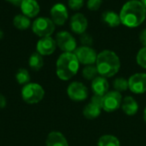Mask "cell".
<instances>
[{
    "mask_svg": "<svg viewBox=\"0 0 146 146\" xmlns=\"http://www.w3.org/2000/svg\"><path fill=\"white\" fill-rule=\"evenodd\" d=\"M120 18L121 23L126 27H139L145 20L146 8L139 0H130L122 6Z\"/></svg>",
    "mask_w": 146,
    "mask_h": 146,
    "instance_id": "1",
    "label": "cell"
},
{
    "mask_svg": "<svg viewBox=\"0 0 146 146\" xmlns=\"http://www.w3.org/2000/svg\"><path fill=\"white\" fill-rule=\"evenodd\" d=\"M96 67L100 76L110 77L115 76L120 70L121 61L117 54L110 50L102 51L98 54Z\"/></svg>",
    "mask_w": 146,
    "mask_h": 146,
    "instance_id": "2",
    "label": "cell"
},
{
    "mask_svg": "<svg viewBox=\"0 0 146 146\" xmlns=\"http://www.w3.org/2000/svg\"><path fill=\"white\" fill-rule=\"evenodd\" d=\"M80 63L74 52H63L56 61V75L64 81L71 79L79 70Z\"/></svg>",
    "mask_w": 146,
    "mask_h": 146,
    "instance_id": "3",
    "label": "cell"
},
{
    "mask_svg": "<svg viewBox=\"0 0 146 146\" xmlns=\"http://www.w3.org/2000/svg\"><path fill=\"white\" fill-rule=\"evenodd\" d=\"M44 96V90L38 83H27L21 90L22 99L28 104L39 102Z\"/></svg>",
    "mask_w": 146,
    "mask_h": 146,
    "instance_id": "4",
    "label": "cell"
},
{
    "mask_svg": "<svg viewBox=\"0 0 146 146\" xmlns=\"http://www.w3.org/2000/svg\"><path fill=\"white\" fill-rule=\"evenodd\" d=\"M32 29L35 34L41 38L49 37L55 31V23L51 19L41 16L34 20L32 24Z\"/></svg>",
    "mask_w": 146,
    "mask_h": 146,
    "instance_id": "5",
    "label": "cell"
},
{
    "mask_svg": "<svg viewBox=\"0 0 146 146\" xmlns=\"http://www.w3.org/2000/svg\"><path fill=\"white\" fill-rule=\"evenodd\" d=\"M56 46H58V47L64 52H73L76 50V40L74 36L67 31H61L57 33L56 36Z\"/></svg>",
    "mask_w": 146,
    "mask_h": 146,
    "instance_id": "6",
    "label": "cell"
},
{
    "mask_svg": "<svg viewBox=\"0 0 146 146\" xmlns=\"http://www.w3.org/2000/svg\"><path fill=\"white\" fill-rule=\"evenodd\" d=\"M74 53L75 54L79 63L86 65H92L93 64H96L98 54L96 51L91 46H82L76 48Z\"/></svg>",
    "mask_w": 146,
    "mask_h": 146,
    "instance_id": "7",
    "label": "cell"
},
{
    "mask_svg": "<svg viewBox=\"0 0 146 146\" xmlns=\"http://www.w3.org/2000/svg\"><path fill=\"white\" fill-rule=\"evenodd\" d=\"M121 102L122 98L120 92L115 90L109 91L105 96H104L103 109L108 113L114 112L121 106Z\"/></svg>",
    "mask_w": 146,
    "mask_h": 146,
    "instance_id": "8",
    "label": "cell"
},
{
    "mask_svg": "<svg viewBox=\"0 0 146 146\" xmlns=\"http://www.w3.org/2000/svg\"><path fill=\"white\" fill-rule=\"evenodd\" d=\"M68 95L69 98L75 102H81L87 98L88 89L87 88L80 82H74L68 87Z\"/></svg>",
    "mask_w": 146,
    "mask_h": 146,
    "instance_id": "9",
    "label": "cell"
},
{
    "mask_svg": "<svg viewBox=\"0 0 146 146\" xmlns=\"http://www.w3.org/2000/svg\"><path fill=\"white\" fill-rule=\"evenodd\" d=\"M129 89L134 94L146 92V73H136L128 79Z\"/></svg>",
    "mask_w": 146,
    "mask_h": 146,
    "instance_id": "10",
    "label": "cell"
},
{
    "mask_svg": "<svg viewBox=\"0 0 146 146\" xmlns=\"http://www.w3.org/2000/svg\"><path fill=\"white\" fill-rule=\"evenodd\" d=\"M50 16L55 25H63L68 18V12L63 3H57L50 9Z\"/></svg>",
    "mask_w": 146,
    "mask_h": 146,
    "instance_id": "11",
    "label": "cell"
},
{
    "mask_svg": "<svg viewBox=\"0 0 146 146\" xmlns=\"http://www.w3.org/2000/svg\"><path fill=\"white\" fill-rule=\"evenodd\" d=\"M88 26V22L86 17L81 13L74 14L70 20V28L71 30L78 34H82L86 32Z\"/></svg>",
    "mask_w": 146,
    "mask_h": 146,
    "instance_id": "12",
    "label": "cell"
},
{
    "mask_svg": "<svg viewBox=\"0 0 146 146\" xmlns=\"http://www.w3.org/2000/svg\"><path fill=\"white\" fill-rule=\"evenodd\" d=\"M56 48V40L49 37L41 38L37 43V51L40 55H50Z\"/></svg>",
    "mask_w": 146,
    "mask_h": 146,
    "instance_id": "13",
    "label": "cell"
},
{
    "mask_svg": "<svg viewBox=\"0 0 146 146\" xmlns=\"http://www.w3.org/2000/svg\"><path fill=\"white\" fill-rule=\"evenodd\" d=\"M20 7L22 14L28 18L37 16L40 10V7L37 0H22Z\"/></svg>",
    "mask_w": 146,
    "mask_h": 146,
    "instance_id": "14",
    "label": "cell"
},
{
    "mask_svg": "<svg viewBox=\"0 0 146 146\" xmlns=\"http://www.w3.org/2000/svg\"><path fill=\"white\" fill-rule=\"evenodd\" d=\"M109 88H110V85H109L108 80L104 77L98 76L94 80H92V89L95 95L104 96L109 92Z\"/></svg>",
    "mask_w": 146,
    "mask_h": 146,
    "instance_id": "15",
    "label": "cell"
},
{
    "mask_svg": "<svg viewBox=\"0 0 146 146\" xmlns=\"http://www.w3.org/2000/svg\"><path fill=\"white\" fill-rule=\"evenodd\" d=\"M121 108L123 112L127 115H134L139 110L138 102L132 96H127L122 100Z\"/></svg>",
    "mask_w": 146,
    "mask_h": 146,
    "instance_id": "16",
    "label": "cell"
},
{
    "mask_svg": "<svg viewBox=\"0 0 146 146\" xmlns=\"http://www.w3.org/2000/svg\"><path fill=\"white\" fill-rule=\"evenodd\" d=\"M102 20L104 23H106L109 27H111V28L118 27L121 23L120 15L113 10L104 11L102 14Z\"/></svg>",
    "mask_w": 146,
    "mask_h": 146,
    "instance_id": "17",
    "label": "cell"
},
{
    "mask_svg": "<svg viewBox=\"0 0 146 146\" xmlns=\"http://www.w3.org/2000/svg\"><path fill=\"white\" fill-rule=\"evenodd\" d=\"M46 146H68V144L61 133L51 132L47 137Z\"/></svg>",
    "mask_w": 146,
    "mask_h": 146,
    "instance_id": "18",
    "label": "cell"
},
{
    "mask_svg": "<svg viewBox=\"0 0 146 146\" xmlns=\"http://www.w3.org/2000/svg\"><path fill=\"white\" fill-rule=\"evenodd\" d=\"M101 110H102L101 108H99V107L94 105L93 103L90 102L89 104H87L84 108L83 114L88 120H94V119L98 118L100 115Z\"/></svg>",
    "mask_w": 146,
    "mask_h": 146,
    "instance_id": "19",
    "label": "cell"
},
{
    "mask_svg": "<svg viewBox=\"0 0 146 146\" xmlns=\"http://www.w3.org/2000/svg\"><path fill=\"white\" fill-rule=\"evenodd\" d=\"M13 24L17 29L25 30L30 27L31 21L27 16L24 15L23 14L22 15H17L13 19Z\"/></svg>",
    "mask_w": 146,
    "mask_h": 146,
    "instance_id": "20",
    "label": "cell"
},
{
    "mask_svg": "<svg viewBox=\"0 0 146 146\" xmlns=\"http://www.w3.org/2000/svg\"><path fill=\"white\" fill-rule=\"evenodd\" d=\"M29 65L34 71L40 70L44 65V59L42 55H40L38 52H33L29 59Z\"/></svg>",
    "mask_w": 146,
    "mask_h": 146,
    "instance_id": "21",
    "label": "cell"
},
{
    "mask_svg": "<svg viewBox=\"0 0 146 146\" xmlns=\"http://www.w3.org/2000/svg\"><path fill=\"white\" fill-rule=\"evenodd\" d=\"M98 146H121V143L119 139L113 135H104L99 139Z\"/></svg>",
    "mask_w": 146,
    "mask_h": 146,
    "instance_id": "22",
    "label": "cell"
},
{
    "mask_svg": "<svg viewBox=\"0 0 146 146\" xmlns=\"http://www.w3.org/2000/svg\"><path fill=\"white\" fill-rule=\"evenodd\" d=\"M98 70L96 65H86L83 71H82V75L84 78L86 80H94L98 77Z\"/></svg>",
    "mask_w": 146,
    "mask_h": 146,
    "instance_id": "23",
    "label": "cell"
},
{
    "mask_svg": "<svg viewBox=\"0 0 146 146\" xmlns=\"http://www.w3.org/2000/svg\"><path fill=\"white\" fill-rule=\"evenodd\" d=\"M15 77L19 84H27L30 81L29 72L26 69H19L15 75Z\"/></svg>",
    "mask_w": 146,
    "mask_h": 146,
    "instance_id": "24",
    "label": "cell"
},
{
    "mask_svg": "<svg viewBox=\"0 0 146 146\" xmlns=\"http://www.w3.org/2000/svg\"><path fill=\"white\" fill-rule=\"evenodd\" d=\"M114 89H115V91L118 92H123L126 91L127 89H129L128 87V80L123 78V77H117L115 81H114Z\"/></svg>",
    "mask_w": 146,
    "mask_h": 146,
    "instance_id": "25",
    "label": "cell"
},
{
    "mask_svg": "<svg viewBox=\"0 0 146 146\" xmlns=\"http://www.w3.org/2000/svg\"><path fill=\"white\" fill-rule=\"evenodd\" d=\"M136 60L139 66L146 69V46H144L139 51L136 57Z\"/></svg>",
    "mask_w": 146,
    "mask_h": 146,
    "instance_id": "26",
    "label": "cell"
},
{
    "mask_svg": "<svg viewBox=\"0 0 146 146\" xmlns=\"http://www.w3.org/2000/svg\"><path fill=\"white\" fill-rule=\"evenodd\" d=\"M68 4L70 9H72L74 10H78L83 7L84 0H68Z\"/></svg>",
    "mask_w": 146,
    "mask_h": 146,
    "instance_id": "27",
    "label": "cell"
},
{
    "mask_svg": "<svg viewBox=\"0 0 146 146\" xmlns=\"http://www.w3.org/2000/svg\"><path fill=\"white\" fill-rule=\"evenodd\" d=\"M102 4V0H88L87 1V8L90 10L96 11L98 10Z\"/></svg>",
    "mask_w": 146,
    "mask_h": 146,
    "instance_id": "28",
    "label": "cell"
},
{
    "mask_svg": "<svg viewBox=\"0 0 146 146\" xmlns=\"http://www.w3.org/2000/svg\"><path fill=\"white\" fill-rule=\"evenodd\" d=\"M80 41H81L82 45L85 46H92V43H93L92 37L90 34H86V33H84V34H81Z\"/></svg>",
    "mask_w": 146,
    "mask_h": 146,
    "instance_id": "29",
    "label": "cell"
},
{
    "mask_svg": "<svg viewBox=\"0 0 146 146\" xmlns=\"http://www.w3.org/2000/svg\"><path fill=\"white\" fill-rule=\"evenodd\" d=\"M103 102H104V96H98V95H93V96L91 99V102L93 103L94 105L101 108L103 109Z\"/></svg>",
    "mask_w": 146,
    "mask_h": 146,
    "instance_id": "30",
    "label": "cell"
},
{
    "mask_svg": "<svg viewBox=\"0 0 146 146\" xmlns=\"http://www.w3.org/2000/svg\"><path fill=\"white\" fill-rule=\"evenodd\" d=\"M139 40L141 42V44L146 46V28L145 29H143L140 34H139Z\"/></svg>",
    "mask_w": 146,
    "mask_h": 146,
    "instance_id": "31",
    "label": "cell"
},
{
    "mask_svg": "<svg viewBox=\"0 0 146 146\" xmlns=\"http://www.w3.org/2000/svg\"><path fill=\"white\" fill-rule=\"evenodd\" d=\"M6 103H7V102H6L4 96L0 94V108H3L6 106Z\"/></svg>",
    "mask_w": 146,
    "mask_h": 146,
    "instance_id": "32",
    "label": "cell"
},
{
    "mask_svg": "<svg viewBox=\"0 0 146 146\" xmlns=\"http://www.w3.org/2000/svg\"><path fill=\"white\" fill-rule=\"evenodd\" d=\"M6 1H8L9 3H10L15 6H21V3L22 2V0H6Z\"/></svg>",
    "mask_w": 146,
    "mask_h": 146,
    "instance_id": "33",
    "label": "cell"
},
{
    "mask_svg": "<svg viewBox=\"0 0 146 146\" xmlns=\"http://www.w3.org/2000/svg\"><path fill=\"white\" fill-rule=\"evenodd\" d=\"M3 30L0 28V40L3 39Z\"/></svg>",
    "mask_w": 146,
    "mask_h": 146,
    "instance_id": "34",
    "label": "cell"
},
{
    "mask_svg": "<svg viewBox=\"0 0 146 146\" xmlns=\"http://www.w3.org/2000/svg\"><path fill=\"white\" fill-rule=\"evenodd\" d=\"M144 120H145L146 123V108H145V111H144Z\"/></svg>",
    "mask_w": 146,
    "mask_h": 146,
    "instance_id": "35",
    "label": "cell"
},
{
    "mask_svg": "<svg viewBox=\"0 0 146 146\" xmlns=\"http://www.w3.org/2000/svg\"><path fill=\"white\" fill-rule=\"evenodd\" d=\"M141 3H143V5L146 8V0H141Z\"/></svg>",
    "mask_w": 146,
    "mask_h": 146,
    "instance_id": "36",
    "label": "cell"
}]
</instances>
